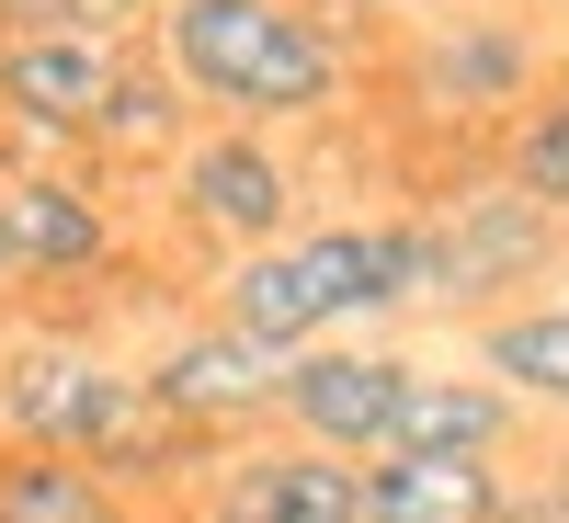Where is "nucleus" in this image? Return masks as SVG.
<instances>
[{"mask_svg": "<svg viewBox=\"0 0 569 523\" xmlns=\"http://www.w3.org/2000/svg\"><path fill=\"white\" fill-rule=\"evenodd\" d=\"M410 296H433V251H421V228H308V240H273V251L228 262L217 319L297 364L342 319H388Z\"/></svg>", "mask_w": 569, "mask_h": 523, "instance_id": "1", "label": "nucleus"}, {"mask_svg": "<svg viewBox=\"0 0 569 523\" xmlns=\"http://www.w3.org/2000/svg\"><path fill=\"white\" fill-rule=\"evenodd\" d=\"M160 58L228 125H308V114L342 103V46H330L297 0H171Z\"/></svg>", "mask_w": 569, "mask_h": 523, "instance_id": "2", "label": "nucleus"}, {"mask_svg": "<svg viewBox=\"0 0 569 523\" xmlns=\"http://www.w3.org/2000/svg\"><path fill=\"white\" fill-rule=\"evenodd\" d=\"M410 375H421V364H399V353L319 342V353H297V364H284V421H297V444L342 455V466H353V455H388Z\"/></svg>", "mask_w": 569, "mask_h": 523, "instance_id": "3", "label": "nucleus"}, {"mask_svg": "<svg viewBox=\"0 0 569 523\" xmlns=\"http://www.w3.org/2000/svg\"><path fill=\"white\" fill-rule=\"evenodd\" d=\"M421 251H433V296L445 308H479V296L525 284L558 251V217L536 194H512V182H490V194H456L433 228H421Z\"/></svg>", "mask_w": 569, "mask_h": 523, "instance_id": "4", "label": "nucleus"}, {"mask_svg": "<svg viewBox=\"0 0 569 523\" xmlns=\"http://www.w3.org/2000/svg\"><path fill=\"white\" fill-rule=\"evenodd\" d=\"M137 388H149L171 421H194V433H217V421H262L284 410V353H262L251 330H182V342H160L149 364H137Z\"/></svg>", "mask_w": 569, "mask_h": 523, "instance_id": "5", "label": "nucleus"}, {"mask_svg": "<svg viewBox=\"0 0 569 523\" xmlns=\"http://www.w3.org/2000/svg\"><path fill=\"white\" fill-rule=\"evenodd\" d=\"M114 80H126V58L103 34H12L0 46V114L23 137H91Z\"/></svg>", "mask_w": 569, "mask_h": 523, "instance_id": "6", "label": "nucleus"}, {"mask_svg": "<svg viewBox=\"0 0 569 523\" xmlns=\"http://www.w3.org/2000/svg\"><path fill=\"white\" fill-rule=\"evenodd\" d=\"M217 523H365V466L319 455V444H262V455H217L206 479Z\"/></svg>", "mask_w": 569, "mask_h": 523, "instance_id": "7", "label": "nucleus"}, {"mask_svg": "<svg viewBox=\"0 0 569 523\" xmlns=\"http://www.w3.org/2000/svg\"><path fill=\"white\" fill-rule=\"evenodd\" d=\"M182 205H194L217 240L273 251L284 217H297V171L262 149V125H217V137H194V149H182Z\"/></svg>", "mask_w": 569, "mask_h": 523, "instance_id": "8", "label": "nucleus"}, {"mask_svg": "<svg viewBox=\"0 0 569 523\" xmlns=\"http://www.w3.org/2000/svg\"><path fill=\"white\" fill-rule=\"evenodd\" d=\"M0 251H12V273H91L114 251V217L80 182L23 171V182H0Z\"/></svg>", "mask_w": 569, "mask_h": 523, "instance_id": "9", "label": "nucleus"}, {"mask_svg": "<svg viewBox=\"0 0 569 523\" xmlns=\"http://www.w3.org/2000/svg\"><path fill=\"white\" fill-rule=\"evenodd\" d=\"M365 523H501V466L490 455H376Z\"/></svg>", "mask_w": 569, "mask_h": 523, "instance_id": "10", "label": "nucleus"}, {"mask_svg": "<svg viewBox=\"0 0 569 523\" xmlns=\"http://www.w3.org/2000/svg\"><path fill=\"white\" fill-rule=\"evenodd\" d=\"M501 433H512V399L490 375H410L388 455H490Z\"/></svg>", "mask_w": 569, "mask_h": 523, "instance_id": "11", "label": "nucleus"}, {"mask_svg": "<svg viewBox=\"0 0 569 523\" xmlns=\"http://www.w3.org/2000/svg\"><path fill=\"white\" fill-rule=\"evenodd\" d=\"M0 523H126V490L80 455H0Z\"/></svg>", "mask_w": 569, "mask_h": 523, "instance_id": "12", "label": "nucleus"}, {"mask_svg": "<svg viewBox=\"0 0 569 523\" xmlns=\"http://www.w3.org/2000/svg\"><path fill=\"white\" fill-rule=\"evenodd\" d=\"M479 364L501 375V399L569 410V296H558V308H501V319L479 330Z\"/></svg>", "mask_w": 569, "mask_h": 523, "instance_id": "13", "label": "nucleus"}, {"mask_svg": "<svg viewBox=\"0 0 569 523\" xmlns=\"http://www.w3.org/2000/svg\"><path fill=\"white\" fill-rule=\"evenodd\" d=\"M525 34H490V23H467V34H445L433 58H421V91L433 103H512L525 91Z\"/></svg>", "mask_w": 569, "mask_h": 523, "instance_id": "14", "label": "nucleus"}, {"mask_svg": "<svg viewBox=\"0 0 569 523\" xmlns=\"http://www.w3.org/2000/svg\"><path fill=\"white\" fill-rule=\"evenodd\" d=\"M512 194H536L547 217H569V91L536 103L525 137H512Z\"/></svg>", "mask_w": 569, "mask_h": 523, "instance_id": "15", "label": "nucleus"}, {"mask_svg": "<svg viewBox=\"0 0 569 523\" xmlns=\"http://www.w3.org/2000/svg\"><path fill=\"white\" fill-rule=\"evenodd\" d=\"M91 137H103V149H171V137H182V103H171V80L126 69V80H114V103H103V125H91Z\"/></svg>", "mask_w": 569, "mask_h": 523, "instance_id": "16", "label": "nucleus"}, {"mask_svg": "<svg viewBox=\"0 0 569 523\" xmlns=\"http://www.w3.org/2000/svg\"><path fill=\"white\" fill-rule=\"evenodd\" d=\"M501 523H569V490H547V501H501Z\"/></svg>", "mask_w": 569, "mask_h": 523, "instance_id": "17", "label": "nucleus"}, {"mask_svg": "<svg viewBox=\"0 0 569 523\" xmlns=\"http://www.w3.org/2000/svg\"><path fill=\"white\" fill-rule=\"evenodd\" d=\"M126 12H171V0H126Z\"/></svg>", "mask_w": 569, "mask_h": 523, "instance_id": "18", "label": "nucleus"}, {"mask_svg": "<svg viewBox=\"0 0 569 523\" xmlns=\"http://www.w3.org/2000/svg\"><path fill=\"white\" fill-rule=\"evenodd\" d=\"M0 273H12V251H0Z\"/></svg>", "mask_w": 569, "mask_h": 523, "instance_id": "19", "label": "nucleus"}]
</instances>
